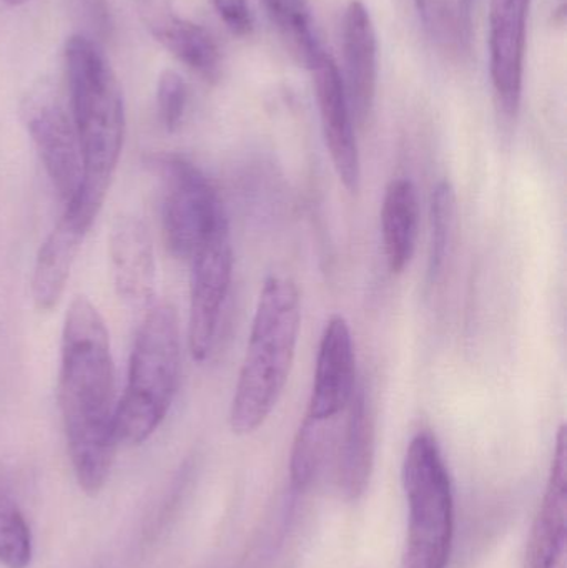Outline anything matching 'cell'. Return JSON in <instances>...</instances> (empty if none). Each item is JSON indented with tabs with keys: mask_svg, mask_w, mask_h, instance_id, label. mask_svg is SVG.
<instances>
[{
	"mask_svg": "<svg viewBox=\"0 0 567 568\" xmlns=\"http://www.w3.org/2000/svg\"><path fill=\"white\" fill-rule=\"evenodd\" d=\"M59 406L80 489L97 496L115 459V373L105 321L87 297L65 314L60 346Z\"/></svg>",
	"mask_w": 567,
	"mask_h": 568,
	"instance_id": "cell-1",
	"label": "cell"
},
{
	"mask_svg": "<svg viewBox=\"0 0 567 568\" xmlns=\"http://www.w3.org/2000/svg\"><path fill=\"white\" fill-rule=\"evenodd\" d=\"M73 123L82 146L83 179L65 209L93 225L115 175L125 136L122 87L107 57L89 37H70L63 50Z\"/></svg>",
	"mask_w": 567,
	"mask_h": 568,
	"instance_id": "cell-2",
	"label": "cell"
},
{
	"mask_svg": "<svg viewBox=\"0 0 567 568\" xmlns=\"http://www.w3.org/2000/svg\"><path fill=\"white\" fill-rule=\"evenodd\" d=\"M296 284L282 276L263 283L245 359L230 406V427L249 436L265 424L288 383L302 326Z\"/></svg>",
	"mask_w": 567,
	"mask_h": 568,
	"instance_id": "cell-3",
	"label": "cell"
},
{
	"mask_svg": "<svg viewBox=\"0 0 567 568\" xmlns=\"http://www.w3.org/2000/svg\"><path fill=\"white\" fill-rule=\"evenodd\" d=\"M180 354L175 310L166 304L152 307L136 333L125 393L117 404L119 444L139 446L159 429L179 386Z\"/></svg>",
	"mask_w": 567,
	"mask_h": 568,
	"instance_id": "cell-4",
	"label": "cell"
},
{
	"mask_svg": "<svg viewBox=\"0 0 567 568\" xmlns=\"http://www.w3.org/2000/svg\"><path fill=\"white\" fill-rule=\"evenodd\" d=\"M408 529L402 568H446L455 537L452 477L435 436L413 437L403 460Z\"/></svg>",
	"mask_w": 567,
	"mask_h": 568,
	"instance_id": "cell-5",
	"label": "cell"
},
{
	"mask_svg": "<svg viewBox=\"0 0 567 568\" xmlns=\"http://www.w3.org/2000/svg\"><path fill=\"white\" fill-rule=\"evenodd\" d=\"M162 226L170 253L180 260L193 255L220 230L229 226L225 210L202 170L183 159H160Z\"/></svg>",
	"mask_w": 567,
	"mask_h": 568,
	"instance_id": "cell-6",
	"label": "cell"
},
{
	"mask_svg": "<svg viewBox=\"0 0 567 568\" xmlns=\"http://www.w3.org/2000/svg\"><path fill=\"white\" fill-rule=\"evenodd\" d=\"M22 120L53 189L67 205L83 179L82 146L70 105L55 85L40 82L23 99Z\"/></svg>",
	"mask_w": 567,
	"mask_h": 568,
	"instance_id": "cell-7",
	"label": "cell"
},
{
	"mask_svg": "<svg viewBox=\"0 0 567 568\" xmlns=\"http://www.w3.org/2000/svg\"><path fill=\"white\" fill-rule=\"evenodd\" d=\"M190 354L203 363L212 353L220 317L229 296L233 273V250L230 226L220 230L190 260Z\"/></svg>",
	"mask_w": 567,
	"mask_h": 568,
	"instance_id": "cell-8",
	"label": "cell"
},
{
	"mask_svg": "<svg viewBox=\"0 0 567 568\" xmlns=\"http://www.w3.org/2000/svg\"><path fill=\"white\" fill-rule=\"evenodd\" d=\"M531 0H489V72L503 115L518 113Z\"/></svg>",
	"mask_w": 567,
	"mask_h": 568,
	"instance_id": "cell-9",
	"label": "cell"
},
{
	"mask_svg": "<svg viewBox=\"0 0 567 568\" xmlns=\"http://www.w3.org/2000/svg\"><path fill=\"white\" fill-rule=\"evenodd\" d=\"M312 72L323 136L332 156L333 169L343 186L356 195L362 186V162L356 143L355 119L350 109L342 72L330 53L316 63Z\"/></svg>",
	"mask_w": 567,
	"mask_h": 568,
	"instance_id": "cell-10",
	"label": "cell"
},
{
	"mask_svg": "<svg viewBox=\"0 0 567 568\" xmlns=\"http://www.w3.org/2000/svg\"><path fill=\"white\" fill-rule=\"evenodd\" d=\"M356 356L352 329L343 316L326 323L316 357L315 381L305 416L338 419L356 390Z\"/></svg>",
	"mask_w": 567,
	"mask_h": 568,
	"instance_id": "cell-11",
	"label": "cell"
},
{
	"mask_svg": "<svg viewBox=\"0 0 567 568\" xmlns=\"http://www.w3.org/2000/svg\"><path fill=\"white\" fill-rule=\"evenodd\" d=\"M343 85L353 119L365 125L373 112L378 85V39L369 10L362 0H352L343 17Z\"/></svg>",
	"mask_w": 567,
	"mask_h": 568,
	"instance_id": "cell-12",
	"label": "cell"
},
{
	"mask_svg": "<svg viewBox=\"0 0 567 568\" xmlns=\"http://www.w3.org/2000/svg\"><path fill=\"white\" fill-rule=\"evenodd\" d=\"M113 286L132 310H146L155 297L156 265L152 236L135 216H120L109 236Z\"/></svg>",
	"mask_w": 567,
	"mask_h": 568,
	"instance_id": "cell-13",
	"label": "cell"
},
{
	"mask_svg": "<svg viewBox=\"0 0 567 568\" xmlns=\"http://www.w3.org/2000/svg\"><path fill=\"white\" fill-rule=\"evenodd\" d=\"M566 427L556 437L548 486L526 546L525 568H566L567 560Z\"/></svg>",
	"mask_w": 567,
	"mask_h": 568,
	"instance_id": "cell-14",
	"label": "cell"
},
{
	"mask_svg": "<svg viewBox=\"0 0 567 568\" xmlns=\"http://www.w3.org/2000/svg\"><path fill=\"white\" fill-rule=\"evenodd\" d=\"M335 449V484L340 496L356 503L365 494L375 463V416L365 387L356 386L346 407Z\"/></svg>",
	"mask_w": 567,
	"mask_h": 568,
	"instance_id": "cell-15",
	"label": "cell"
},
{
	"mask_svg": "<svg viewBox=\"0 0 567 568\" xmlns=\"http://www.w3.org/2000/svg\"><path fill=\"white\" fill-rule=\"evenodd\" d=\"M140 16L153 37L206 82L222 73V53L209 30L173 12L163 0H140Z\"/></svg>",
	"mask_w": 567,
	"mask_h": 568,
	"instance_id": "cell-16",
	"label": "cell"
},
{
	"mask_svg": "<svg viewBox=\"0 0 567 568\" xmlns=\"http://www.w3.org/2000/svg\"><path fill=\"white\" fill-rule=\"evenodd\" d=\"M89 226L63 212L37 255L32 275V300L39 311H52L63 296L73 263Z\"/></svg>",
	"mask_w": 567,
	"mask_h": 568,
	"instance_id": "cell-17",
	"label": "cell"
},
{
	"mask_svg": "<svg viewBox=\"0 0 567 568\" xmlns=\"http://www.w3.org/2000/svg\"><path fill=\"white\" fill-rule=\"evenodd\" d=\"M419 202L416 186L408 179H396L386 186L382 206V233L389 272L399 275L415 255L418 240Z\"/></svg>",
	"mask_w": 567,
	"mask_h": 568,
	"instance_id": "cell-18",
	"label": "cell"
},
{
	"mask_svg": "<svg viewBox=\"0 0 567 568\" xmlns=\"http://www.w3.org/2000/svg\"><path fill=\"white\" fill-rule=\"evenodd\" d=\"M280 39L296 63L315 69L326 55L308 0H262Z\"/></svg>",
	"mask_w": 567,
	"mask_h": 568,
	"instance_id": "cell-19",
	"label": "cell"
},
{
	"mask_svg": "<svg viewBox=\"0 0 567 568\" xmlns=\"http://www.w3.org/2000/svg\"><path fill=\"white\" fill-rule=\"evenodd\" d=\"M336 419L316 420L305 416L293 440L290 477L296 490H306L336 449Z\"/></svg>",
	"mask_w": 567,
	"mask_h": 568,
	"instance_id": "cell-20",
	"label": "cell"
},
{
	"mask_svg": "<svg viewBox=\"0 0 567 568\" xmlns=\"http://www.w3.org/2000/svg\"><path fill=\"white\" fill-rule=\"evenodd\" d=\"M429 205H432L429 206L432 240H429L428 280L429 284H435L442 280L446 263L452 256L456 223H458L456 192L448 180H443L433 189Z\"/></svg>",
	"mask_w": 567,
	"mask_h": 568,
	"instance_id": "cell-21",
	"label": "cell"
},
{
	"mask_svg": "<svg viewBox=\"0 0 567 568\" xmlns=\"http://www.w3.org/2000/svg\"><path fill=\"white\" fill-rule=\"evenodd\" d=\"M32 562V534L22 510L0 494V566L27 568Z\"/></svg>",
	"mask_w": 567,
	"mask_h": 568,
	"instance_id": "cell-22",
	"label": "cell"
},
{
	"mask_svg": "<svg viewBox=\"0 0 567 568\" xmlns=\"http://www.w3.org/2000/svg\"><path fill=\"white\" fill-rule=\"evenodd\" d=\"M419 19L436 45L449 52H458L468 42L469 33L463 26L459 10L449 0H415Z\"/></svg>",
	"mask_w": 567,
	"mask_h": 568,
	"instance_id": "cell-23",
	"label": "cell"
},
{
	"mask_svg": "<svg viewBox=\"0 0 567 568\" xmlns=\"http://www.w3.org/2000/svg\"><path fill=\"white\" fill-rule=\"evenodd\" d=\"M189 105V89L185 80L175 70H165L156 83V109L160 122L166 132H175L185 119Z\"/></svg>",
	"mask_w": 567,
	"mask_h": 568,
	"instance_id": "cell-24",
	"label": "cell"
},
{
	"mask_svg": "<svg viewBox=\"0 0 567 568\" xmlns=\"http://www.w3.org/2000/svg\"><path fill=\"white\" fill-rule=\"evenodd\" d=\"M220 19L236 36H249L253 29V16L246 0H213Z\"/></svg>",
	"mask_w": 567,
	"mask_h": 568,
	"instance_id": "cell-25",
	"label": "cell"
},
{
	"mask_svg": "<svg viewBox=\"0 0 567 568\" xmlns=\"http://www.w3.org/2000/svg\"><path fill=\"white\" fill-rule=\"evenodd\" d=\"M476 6H478V0H458L459 16H462L463 26L469 36H472L473 13H475Z\"/></svg>",
	"mask_w": 567,
	"mask_h": 568,
	"instance_id": "cell-26",
	"label": "cell"
},
{
	"mask_svg": "<svg viewBox=\"0 0 567 568\" xmlns=\"http://www.w3.org/2000/svg\"><path fill=\"white\" fill-rule=\"evenodd\" d=\"M3 3H7V6L10 7H19L23 6V3L29 2V0H2Z\"/></svg>",
	"mask_w": 567,
	"mask_h": 568,
	"instance_id": "cell-27",
	"label": "cell"
}]
</instances>
